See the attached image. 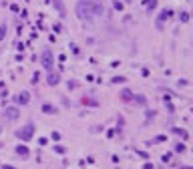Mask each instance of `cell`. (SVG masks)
<instances>
[{
	"label": "cell",
	"mask_w": 193,
	"mask_h": 169,
	"mask_svg": "<svg viewBox=\"0 0 193 169\" xmlns=\"http://www.w3.org/2000/svg\"><path fill=\"white\" fill-rule=\"evenodd\" d=\"M77 14L80 18H93V16H101L103 14V6L93 2V0H80L77 4Z\"/></svg>",
	"instance_id": "1"
},
{
	"label": "cell",
	"mask_w": 193,
	"mask_h": 169,
	"mask_svg": "<svg viewBox=\"0 0 193 169\" xmlns=\"http://www.w3.org/2000/svg\"><path fill=\"white\" fill-rule=\"evenodd\" d=\"M32 133H34V125H32V123H26L22 129H18V131H16V137H18V139H22V141H30Z\"/></svg>",
	"instance_id": "2"
},
{
	"label": "cell",
	"mask_w": 193,
	"mask_h": 169,
	"mask_svg": "<svg viewBox=\"0 0 193 169\" xmlns=\"http://www.w3.org/2000/svg\"><path fill=\"white\" fill-rule=\"evenodd\" d=\"M42 67L48 68V71L53 67V53H50V50H44V53H42Z\"/></svg>",
	"instance_id": "3"
},
{
	"label": "cell",
	"mask_w": 193,
	"mask_h": 169,
	"mask_svg": "<svg viewBox=\"0 0 193 169\" xmlns=\"http://www.w3.org/2000/svg\"><path fill=\"white\" fill-rule=\"evenodd\" d=\"M16 117H18V109L16 107H8L6 111H4V119H6V121H14Z\"/></svg>",
	"instance_id": "4"
},
{
	"label": "cell",
	"mask_w": 193,
	"mask_h": 169,
	"mask_svg": "<svg viewBox=\"0 0 193 169\" xmlns=\"http://www.w3.org/2000/svg\"><path fill=\"white\" fill-rule=\"evenodd\" d=\"M14 101L18 103V105H26V103L30 101V95H28V93H20V95L14 97Z\"/></svg>",
	"instance_id": "5"
},
{
	"label": "cell",
	"mask_w": 193,
	"mask_h": 169,
	"mask_svg": "<svg viewBox=\"0 0 193 169\" xmlns=\"http://www.w3.org/2000/svg\"><path fill=\"white\" fill-rule=\"evenodd\" d=\"M42 113H47V115H53V113H56V107H53V105H42Z\"/></svg>",
	"instance_id": "6"
},
{
	"label": "cell",
	"mask_w": 193,
	"mask_h": 169,
	"mask_svg": "<svg viewBox=\"0 0 193 169\" xmlns=\"http://www.w3.org/2000/svg\"><path fill=\"white\" fill-rule=\"evenodd\" d=\"M133 99V93L129 91V89H125L123 93H121V101H131Z\"/></svg>",
	"instance_id": "7"
},
{
	"label": "cell",
	"mask_w": 193,
	"mask_h": 169,
	"mask_svg": "<svg viewBox=\"0 0 193 169\" xmlns=\"http://www.w3.org/2000/svg\"><path fill=\"white\" fill-rule=\"evenodd\" d=\"M59 83V74L56 73H48V85H56Z\"/></svg>",
	"instance_id": "8"
},
{
	"label": "cell",
	"mask_w": 193,
	"mask_h": 169,
	"mask_svg": "<svg viewBox=\"0 0 193 169\" xmlns=\"http://www.w3.org/2000/svg\"><path fill=\"white\" fill-rule=\"evenodd\" d=\"M16 153H18V155H28V149H26V147H20V145H18V147H16Z\"/></svg>",
	"instance_id": "9"
},
{
	"label": "cell",
	"mask_w": 193,
	"mask_h": 169,
	"mask_svg": "<svg viewBox=\"0 0 193 169\" xmlns=\"http://www.w3.org/2000/svg\"><path fill=\"white\" fill-rule=\"evenodd\" d=\"M173 133H177V135H181V137H187V133L183 129H173Z\"/></svg>",
	"instance_id": "10"
},
{
	"label": "cell",
	"mask_w": 193,
	"mask_h": 169,
	"mask_svg": "<svg viewBox=\"0 0 193 169\" xmlns=\"http://www.w3.org/2000/svg\"><path fill=\"white\" fill-rule=\"evenodd\" d=\"M4 34H6V26H4V24H2V26H0V41H2V38H4Z\"/></svg>",
	"instance_id": "11"
},
{
	"label": "cell",
	"mask_w": 193,
	"mask_h": 169,
	"mask_svg": "<svg viewBox=\"0 0 193 169\" xmlns=\"http://www.w3.org/2000/svg\"><path fill=\"white\" fill-rule=\"evenodd\" d=\"M113 83H125V77H115Z\"/></svg>",
	"instance_id": "12"
},
{
	"label": "cell",
	"mask_w": 193,
	"mask_h": 169,
	"mask_svg": "<svg viewBox=\"0 0 193 169\" xmlns=\"http://www.w3.org/2000/svg\"><path fill=\"white\" fill-rule=\"evenodd\" d=\"M175 151H185V145H181V143H179V145L175 147Z\"/></svg>",
	"instance_id": "13"
}]
</instances>
